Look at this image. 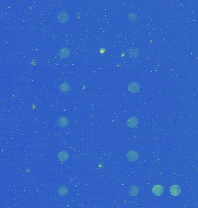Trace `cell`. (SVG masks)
Segmentation results:
<instances>
[{"instance_id":"obj_3","label":"cell","mask_w":198,"mask_h":208,"mask_svg":"<svg viewBox=\"0 0 198 208\" xmlns=\"http://www.w3.org/2000/svg\"><path fill=\"white\" fill-rule=\"evenodd\" d=\"M126 157L130 161H135L139 158V154L135 150H130L127 153Z\"/></svg>"},{"instance_id":"obj_8","label":"cell","mask_w":198,"mask_h":208,"mask_svg":"<svg viewBox=\"0 0 198 208\" xmlns=\"http://www.w3.org/2000/svg\"><path fill=\"white\" fill-rule=\"evenodd\" d=\"M57 20L61 23L66 22L69 19V16L67 12H61L59 13L57 16Z\"/></svg>"},{"instance_id":"obj_10","label":"cell","mask_w":198,"mask_h":208,"mask_svg":"<svg viewBox=\"0 0 198 208\" xmlns=\"http://www.w3.org/2000/svg\"><path fill=\"white\" fill-rule=\"evenodd\" d=\"M181 193V189L179 185L174 184L170 187V193L173 196H178Z\"/></svg>"},{"instance_id":"obj_12","label":"cell","mask_w":198,"mask_h":208,"mask_svg":"<svg viewBox=\"0 0 198 208\" xmlns=\"http://www.w3.org/2000/svg\"><path fill=\"white\" fill-rule=\"evenodd\" d=\"M69 158V153L65 151H61L57 154V158L59 161L64 162L67 161Z\"/></svg>"},{"instance_id":"obj_9","label":"cell","mask_w":198,"mask_h":208,"mask_svg":"<svg viewBox=\"0 0 198 208\" xmlns=\"http://www.w3.org/2000/svg\"><path fill=\"white\" fill-rule=\"evenodd\" d=\"M102 158L105 161H109L111 160L113 157V153L111 150H105L101 154Z\"/></svg>"},{"instance_id":"obj_15","label":"cell","mask_w":198,"mask_h":208,"mask_svg":"<svg viewBox=\"0 0 198 208\" xmlns=\"http://www.w3.org/2000/svg\"><path fill=\"white\" fill-rule=\"evenodd\" d=\"M128 54L131 58H136L139 56V51L137 49L131 48L128 51Z\"/></svg>"},{"instance_id":"obj_4","label":"cell","mask_w":198,"mask_h":208,"mask_svg":"<svg viewBox=\"0 0 198 208\" xmlns=\"http://www.w3.org/2000/svg\"><path fill=\"white\" fill-rule=\"evenodd\" d=\"M128 90L131 93H136L139 91L140 86L136 82H131L128 85Z\"/></svg>"},{"instance_id":"obj_6","label":"cell","mask_w":198,"mask_h":208,"mask_svg":"<svg viewBox=\"0 0 198 208\" xmlns=\"http://www.w3.org/2000/svg\"><path fill=\"white\" fill-rule=\"evenodd\" d=\"M128 194L131 197H136L139 194V187L136 185H133L129 187L128 189Z\"/></svg>"},{"instance_id":"obj_2","label":"cell","mask_w":198,"mask_h":208,"mask_svg":"<svg viewBox=\"0 0 198 208\" xmlns=\"http://www.w3.org/2000/svg\"><path fill=\"white\" fill-rule=\"evenodd\" d=\"M84 157L86 160L91 161L94 160L96 157V153L95 151L92 150H89L85 152L84 153Z\"/></svg>"},{"instance_id":"obj_1","label":"cell","mask_w":198,"mask_h":208,"mask_svg":"<svg viewBox=\"0 0 198 208\" xmlns=\"http://www.w3.org/2000/svg\"><path fill=\"white\" fill-rule=\"evenodd\" d=\"M138 123H139L138 119L134 116L129 117L126 121V124L127 125V126L130 128L136 127L137 126Z\"/></svg>"},{"instance_id":"obj_7","label":"cell","mask_w":198,"mask_h":208,"mask_svg":"<svg viewBox=\"0 0 198 208\" xmlns=\"http://www.w3.org/2000/svg\"><path fill=\"white\" fill-rule=\"evenodd\" d=\"M69 123V119L66 117H60L57 120L58 126L61 128H65L67 127Z\"/></svg>"},{"instance_id":"obj_13","label":"cell","mask_w":198,"mask_h":208,"mask_svg":"<svg viewBox=\"0 0 198 208\" xmlns=\"http://www.w3.org/2000/svg\"><path fill=\"white\" fill-rule=\"evenodd\" d=\"M57 193L59 194V195L61 197L65 196L69 193V189H67V187H66L65 186H61L57 190Z\"/></svg>"},{"instance_id":"obj_11","label":"cell","mask_w":198,"mask_h":208,"mask_svg":"<svg viewBox=\"0 0 198 208\" xmlns=\"http://www.w3.org/2000/svg\"><path fill=\"white\" fill-rule=\"evenodd\" d=\"M70 53V50L69 48L64 47V48H61L60 49V50L59 51V55L61 58H65L69 56Z\"/></svg>"},{"instance_id":"obj_5","label":"cell","mask_w":198,"mask_h":208,"mask_svg":"<svg viewBox=\"0 0 198 208\" xmlns=\"http://www.w3.org/2000/svg\"><path fill=\"white\" fill-rule=\"evenodd\" d=\"M163 187L161 185H155L152 188V193L156 196H161L163 193Z\"/></svg>"},{"instance_id":"obj_14","label":"cell","mask_w":198,"mask_h":208,"mask_svg":"<svg viewBox=\"0 0 198 208\" xmlns=\"http://www.w3.org/2000/svg\"><path fill=\"white\" fill-rule=\"evenodd\" d=\"M70 89V86L67 83H63L59 86V90L62 93H67Z\"/></svg>"},{"instance_id":"obj_16","label":"cell","mask_w":198,"mask_h":208,"mask_svg":"<svg viewBox=\"0 0 198 208\" xmlns=\"http://www.w3.org/2000/svg\"><path fill=\"white\" fill-rule=\"evenodd\" d=\"M127 18L130 21V22H136L137 20L138 16L135 13H130L127 15Z\"/></svg>"}]
</instances>
